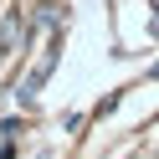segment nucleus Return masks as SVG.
<instances>
[{
    "label": "nucleus",
    "mask_w": 159,
    "mask_h": 159,
    "mask_svg": "<svg viewBox=\"0 0 159 159\" xmlns=\"http://www.w3.org/2000/svg\"><path fill=\"white\" fill-rule=\"evenodd\" d=\"M16 46H21V11H11L0 26V57H16Z\"/></svg>",
    "instance_id": "f257e3e1"
}]
</instances>
